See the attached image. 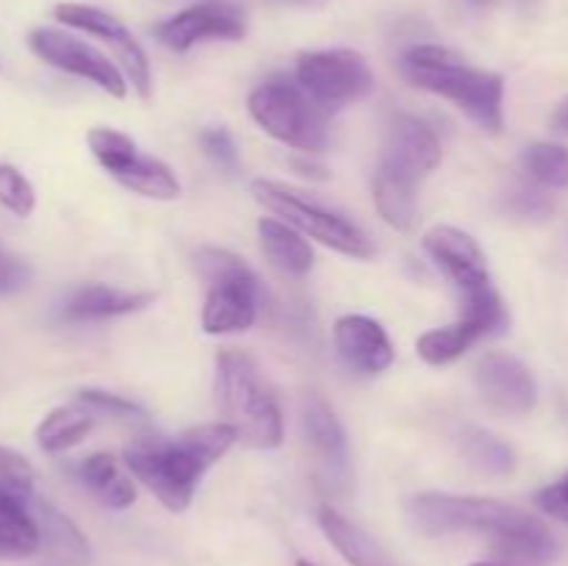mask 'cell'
Segmentation results:
<instances>
[{
	"instance_id": "obj_1",
	"label": "cell",
	"mask_w": 568,
	"mask_h": 566,
	"mask_svg": "<svg viewBox=\"0 0 568 566\" xmlns=\"http://www.w3.org/2000/svg\"><path fill=\"white\" fill-rule=\"evenodd\" d=\"M410 522L425 536L477 533L488 538L494 558L547 566L558 555L552 530L530 511L491 497H460L447 492L416 494L408 505Z\"/></svg>"
},
{
	"instance_id": "obj_2",
	"label": "cell",
	"mask_w": 568,
	"mask_h": 566,
	"mask_svg": "<svg viewBox=\"0 0 568 566\" xmlns=\"http://www.w3.org/2000/svg\"><path fill=\"white\" fill-rule=\"evenodd\" d=\"M236 442V431L227 422L189 427L178 438L139 436L125 447V466L164 508L186 511L205 469H211Z\"/></svg>"
},
{
	"instance_id": "obj_3",
	"label": "cell",
	"mask_w": 568,
	"mask_h": 566,
	"mask_svg": "<svg viewBox=\"0 0 568 566\" xmlns=\"http://www.w3.org/2000/svg\"><path fill=\"white\" fill-rule=\"evenodd\" d=\"M403 72L414 87L427 89L466 111L483 131H503L505 81L497 72L477 70L442 44H416L405 50Z\"/></svg>"
},
{
	"instance_id": "obj_4",
	"label": "cell",
	"mask_w": 568,
	"mask_h": 566,
	"mask_svg": "<svg viewBox=\"0 0 568 566\" xmlns=\"http://www.w3.org/2000/svg\"><path fill=\"white\" fill-rule=\"evenodd\" d=\"M216 394L239 442L253 449H275L283 442V416L275 392L258 364L242 350L216 355Z\"/></svg>"
},
{
	"instance_id": "obj_5",
	"label": "cell",
	"mask_w": 568,
	"mask_h": 566,
	"mask_svg": "<svg viewBox=\"0 0 568 566\" xmlns=\"http://www.w3.org/2000/svg\"><path fill=\"white\" fill-rule=\"evenodd\" d=\"M197 272L209 281L203 305V331L211 336L250 331L258 320L261 289L258 275L239 255L220 247H203L194 255Z\"/></svg>"
},
{
	"instance_id": "obj_6",
	"label": "cell",
	"mask_w": 568,
	"mask_h": 566,
	"mask_svg": "<svg viewBox=\"0 0 568 566\" xmlns=\"http://www.w3.org/2000/svg\"><path fill=\"white\" fill-rule=\"evenodd\" d=\"M247 109L253 120L277 142L303 153H322L327 148L325 109L292 78H266L250 92Z\"/></svg>"
},
{
	"instance_id": "obj_7",
	"label": "cell",
	"mask_w": 568,
	"mask_h": 566,
	"mask_svg": "<svg viewBox=\"0 0 568 566\" xmlns=\"http://www.w3.org/2000/svg\"><path fill=\"white\" fill-rule=\"evenodd\" d=\"M253 194L272 214L283 216V222L297 228L300 233H308L311 239H316L325 247L336 250V253L349 255V259H369L375 253L369 236L353 220H347L338 211L325 209L316 200L305 198L297 189H288L283 183L258 178V181H253Z\"/></svg>"
},
{
	"instance_id": "obj_8",
	"label": "cell",
	"mask_w": 568,
	"mask_h": 566,
	"mask_svg": "<svg viewBox=\"0 0 568 566\" xmlns=\"http://www.w3.org/2000/svg\"><path fill=\"white\" fill-rule=\"evenodd\" d=\"M297 83L322 109H344L375 92V75L366 59L347 48L300 53Z\"/></svg>"
},
{
	"instance_id": "obj_9",
	"label": "cell",
	"mask_w": 568,
	"mask_h": 566,
	"mask_svg": "<svg viewBox=\"0 0 568 566\" xmlns=\"http://www.w3.org/2000/svg\"><path fill=\"white\" fill-rule=\"evenodd\" d=\"M28 44L44 64L70 72V75L87 78L89 83L103 89L111 98H125L128 94V81L120 67L109 55L100 53L98 48L81 42L72 33L59 31V28H33L28 33Z\"/></svg>"
},
{
	"instance_id": "obj_10",
	"label": "cell",
	"mask_w": 568,
	"mask_h": 566,
	"mask_svg": "<svg viewBox=\"0 0 568 566\" xmlns=\"http://www.w3.org/2000/svg\"><path fill=\"white\" fill-rule=\"evenodd\" d=\"M155 39L175 53H186L205 39H227L239 42L247 33L244 11L231 0H200L178 14L166 17L153 28Z\"/></svg>"
},
{
	"instance_id": "obj_11",
	"label": "cell",
	"mask_w": 568,
	"mask_h": 566,
	"mask_svg": "<svg viewBox=\"0 0 568 566\" xmlns=\"http://www.w3.org/2000/svg\"><path fill=\"white\" fill-rule=\"evenodd\" d=\"M53 17L59 22H64V26L92 33V37L103 39L105 44H111L116 59H120L122 67H125L131 87L136 89L142 98H150V89H153V72H150L148 53H144L139 39L131 33V28L122 26L114 14H109V11L98 9V6H87V3H59L53 9Z\"/></svg>"
},
{
	"instance_id": "obj_12",
	"label": "cell",
	"mask_w": 568,
	"mask_h": 566,
	"mask_svg": "<svg viewBox=\"0 0 568 566\" xmlns=\"http://www.w3.org/2000/svg\"><path fill=\"white\" fill-rule=\"evenodd\" d=\"M475 386L483 403L505 416H525L536 408L538 386L516 355L488 350L475 364Z\"/></svg>"
},
{
	"instance_id": "obj_13",
	"label": "cell",
	"mask_w": 568,
	"mask_h": 566,
	"mask_svg": "<svg viewBox=\"0 0 568 566\" xmlns=\"http://www.w3.org/2000/svg\"><path fill=\"white\" fill-rule=\"evenodd\" d=\"M422 244H425L433 264L458 289L460 297H471V294L494 289L486 255H483L480 244L466 231L453 225H436L425 233Z\"/></svg>"
},
{
	"instance_id": "obj_14",
	"label": "cell",
	"mask_w": 568,
	"mask_h": 566,
	"mask_svg": "<svg viewBox=\"0 0 568 566\" xmlns=\"http://www.w3.org/2000/svg\"><path fill=\"white\" fill-rule=\"evenodd\" d=\"M381 164L392 166V170L403 172L419 183V178H425L427 172L442 164V142H438L436 131L419 117L399 114L388 125Z\"/></svg>"
},
{
	"instance_id": "obj_15",
	"label": "cell",
	"mask_w": 568,
	"mask_h": 566,
	"mask_svg": "<svg viewBox=\"0 0 568 566\" xmlns=\"http://www.w3.org/2000/svg\"><path fill=\"white\" fill-rule=\"evenodd\" d=\"M336 350L349 370L361 375H381L394 364V344L383 325L372 316L347 314L333 327Z\"/></svg>"
},
{
	"instance_id": "obj_16",
	"label": "cell",
	"mask_w": 568,
	"mask_h": 566,
	"mask_svg": "<svg viewBox=\"0 0 568 566\" xmlns=\"http://www.w3.org/2000/svg\"><path fill=\"white\" fill-rule=\"evenodd\" d=\"M303 427L311 447H314L316 458H320V464L327 469V475L344 481L349 469L347 433H344L342 422L333 414L331 405L322 397H316V394H311V397L305 400Z\"/></svg>"
},
{
	"instance_id": "obj_17",
	"label": "cell",
	"mask_w": 568,
	"mask_h": 566,
	"mask_svg": "<svg viewBox=\"0 0 568 566\" xmlns=\"http://www.w3.org/2000/svg\"><path fill=\"white\" fill-rule=\"evenodd\" d=\"M150 303H153L150 292H125V289L103 286V283H89L70 294L61 314L70 322H100L142 311Z\"/></svg>"
},
{
	"instance_id": "obj_18",
	"label": "cell",
	"mask_w": 568,
	"mask_h": 566,
	"mask_svg": "<svg viewBox=\"0 0 568 566\" xmlns=\"http://www.w3.org/2000/svg\"><path fill=\"white\" fill-rule=\"evenodd\" d=\"M320 527L349 566H399V560L377 538L331 505L320 508Z\"/></svg>"
},
{
	"instance_id": "obj_19",
	"label": "cell",
	"mask_w": 568,
	"mask_h": 566,
	"mask_svg": "<svg viewBox=\"0 0 568 566\" xmlns=\"http://www.w3.org/2000/svg\"><path fill=\"white\" fill-rule=\"evenodd\" d=\"M258 239L266 261L286 277H305L314 266V250L288 222L264 216L258 220Z\"/></svg>"
},
{
	"instance_id": "obj_20",
	"label": "cell",
	"mask_w": 568,
	"mask_h": 566,
	"mask_svg": "<svg viewBox=\"0 0 568 566\" xmlns=\"http://www.w3.org/2000/svg\"><path fill=\"white\" fill-rule=\"evenodd\" d=\"M39 549L42 533L31 505L0 492V558H31Z\"/></svg>"
},
{
	"instance_id": "obj_21",
	"label": "cell",
	"mask_w": 568,
	"mask_h": 566,
	"mask_svg": "<svg viewBox=\"0 0 568 566\" xmlns=\"http://www.w3.org/2000/svg\"><path fill=\"white\" fill-rule=\"evenodd\" d=\"M483 336H488V327L483 325L480 320H475V316L460 314L453 325L433 327V331L422 333V336L416 338V353H419V358L425 361V364L444 366L453 364L455 358H460V355Z\"/></svg>"
},
{
	"instance_id": "obj_22",
	"label": "cell",
	"mask_w": 568,
	"mask_h": 566,
	"mask_svg": "<svg viewBox=\"0 0 568 566\" xmlns=\"http://www.w3.org/2000/svg\"><path fill=\"white\" fill-rule=\"evenodd\" d=\"M372 198L383 220L397 231H408L416 216V181L392 170V166L377 164L372 178Z\"/></svg>"
},
{
	"instance_id": "obj_23",
	"label": "cell",
	"mask_w": 568,
	"mask_h": 566,
	"mask_svg": "<svg viewBox=\"0 0 568 566\" xmlns=\"http://www.w3.org/2000/svg\"><path fill=\"white\" fill-rule=\"evenodd\" d=\"M78 477L103 499L109 508L122 511L131 508L136 503V486H133L131 475L120 466V461L109 453H94L81 461L78 466Z\"/></svg>"
},
{
	"instance_id": "obj_24",
	"label": "cell",
	"mask_w": 568,
	"mask_h": 566,
	"mask_svg": "<svg viewBox=\"0 0 568 566\" xmlns=\"http://www.w3.org/2000/svg\"><path fill=\"white\" fill-rule=\"evenodd\" d=\"M33 516L42 533V547L67 566H81L89 558V544L75 522L48 503H33Z\"/></svg>"
},
{
	"instance_id": "obj_25",
	"label": "cell",
	"mask_w": 568,
	"mask_h": 566,
	"mask_svg": "<svg viewBox=\"0 0 568 566\" xmlns=\"http://www.w3.org/2000/svg\"><path fill=\"white\" fill-rule=\"evenodd\" d=\"M94 427V414L83 408L81 403L75 405H59L50 411L42 422L37 425V444L44 453H67L70 447L81 444Z\"/></svg>"
},
{
	"instance_id": "obj_26",
	"label": "cell",
	"mask_w": 568,
	"mask_h": 566,
	"mask_svg": "<svg viewBox=\"0 0 568 566\" xmlns=\"http://www.w3.org/2000/svg\"><path fill=\"white\" fill-rule=\"evenodd\" d=\"M116 183H122L131 192L142 194V198L153 200H175L181 194V181L175 172L164 164V161L153 159V155L139 153L131 164L114 175Z\"/></svg>"
},
{
	"instance_id": "obj_27",
	"label": "cell",
	"mask_w": 568,
	"mask_h": 566,
	"mask_svg": "<svg viewBox=\"0 0 568 566\" xmlns=\"http://www.w3.org/2000/svg\"><path fill=\"white\" fill-rule=\"evenodd\" d=\"M460 453L477 469L494 472V475H505V472L516 466L514 449L503 438L494 436V433L483 431V427H464V433H460Z\"/></svg>"
},
{
	"instance_id": "obj_28",
	"label": "cell",
	"mask_w": 568,
	"mask_h": 566,
	"mask_svg": "<svg viewBox=\"0 0 568 566\" xmlns=\"http://www.w3.org/2000/svg\"><path fill=\"white\" fill-rule=\"evenodd\" d=\"M525 172L547 189H568V148L555 142H536L521 155Z\"/></svg>"
},
{
	"instance_id": "obj_29",
	"label": "cell",
	"mask_w": 568,
	"mask_h": 566,
	"mask_svg": "<svg viewBox=\"0 0 568 566\" xmlns=\"http://www.w3.org/2000/svg\"><path fill=\"white\" fill-rule=\"evenodd\" d=\"M87 144L89 150H92L94 159H98V164L103 166L111 178H114L116 172L125 170V166L139 155L136 142H133L131 137H125V133L114 131V128H92V131L87 133Z\"/></svg>"
},
{
	"instance_id": "obj_30",
	"label": "cell",
	"mask_w": 568,
	"mask_h": 566,
	"mask_svg": "<svg viewBox=\"0 0 568 566\" xmlns=\"http://www.w3.org/2000/svg\"><path fill=\"white\" fill-rule=\"evenodd\" d=\"M0 205L20 220L31 216L37 209L33 183L14 164H6V161H0Z\"/></svg>"
},
{
	"instance_id": "obj_31",
	"label": "cell",
	"mask_w": 568,
	"mask_h": 566,
	"mask_svg": "<svg viewBox=\"0 0 568 566\" xmlns=\"http://www.w3.org/2000/svg\"><path fill=\"white\" fill-rule=\"evenodd\" d=\"M33 483H37V475H33L31 461L17 449L0 444V492L31 503Z\"/></svg>"
},
{
	"instance_id": "obj_32",
	"label": "cell",
	"mask_w": 568,
	"mask_h": 566,
	"mask_svg": "<svg viewBox=\"0 0 568 566\" xmlns=\"http://www.w3.org/2000/svg\"><path fill=\"white\" fill-rule=\"evenodd\" d=\"M78 403L83 408L92 411L94 416H109V420L120 422H144L148 420V411L142 405L131 403L128 397H120V394L103 392V388H81L78 392Z\"/></svg>"
},
{
	"instance_id": "obj_33",
	"label": "cell",
	"mask_w": 568,
	"mask_h": 566,
	"mask_svg": "<svg viewBox=\"0 0 568 566\" xmlns=\"http://www.w3.org/2000/svg\"><path fill=\"white\" fill-rule=\"evenodd\" d=\"M200 144H203L205 155L211 161H216L222 170H236L239 166L236 144H233V137L225 128H209V131H203L200 133Z\"/></svg>"
},
{
	"instance_id": "obj_34",
	"label": "cell",
	"mask_w": 568,
	"mask_h": 566,
	"mask_svg": "<svg viewBox=\"0 0 568 566\" xmlns=\"http://www.w3.org/2000/svg\"><path fill=\"white\" fill-rule=\"evenodd\" d=\"M536 505L547 516H552V519L558 522H566L568 525V472L536 494Z\"/></svg>"
},
{
	"instance_id": "obj_35",
	"label": "cell",
	"mask_w": 568,
	"mask_h": 566,
	"mask_svg": "<svg viewBox=\"0 0 568 566\" xmlns=\"http://www.w3.org/2000/svg\"><path fill=\"white\" fill-rule=\"evenodd\" d=\"M508 209H514L521 216H541L549 214L552 203L547 200V194L536 192V189H516L508 194Z\"/></svg>"
},
{
	"instance_id": "obj_36",
	"label": "cell",
	"mask_w": 568,
	"mask_h": 566,
	"mask_svg": "<svg viewBox=\"0 0 568 566\" xmlns=\"http://www.w3.org/2000/svg\"><path fill=\"white\" fill-rule=\"evenodd\" d=\"M28 277H31V270L20 259L0 250V294L20 292L28 283Z\"/></svg>"
},
{
	"instance_id": "obj_37",
	"label": "cell",
	"mask_w": 568,
	"mask_h": 566,
	"mask_svg": "<svg viewBox=\"0 0 568 566\" xmlns=\"http://www.w3.org/2000/svg\"><path fill=\"white\" fill-rule=\"evenodd\" d=\"M281 6H294V9H325L331 0H275Z\"/></svg>"
},
{
	"instance_id": "obj_38",
	"label": "cell",
	"mask_w": 568,
	"mask_h": 566,
	"mask_svg": "<svg viewBox=\"0 0 568 566\" xmlns=\"http://www.w3.org/2000/svg\"><path fill=\"white\" fill-rule=\"evenodd\" d=\"M555 128L568 137V98L558 105V111H555Z\"/></svg>"
},
{
	"instance_id": "obj_39",
	"label": "cell",
	"mask_w": 568,
	"mask_h": 566,
	"mask_svg": "<svg viewBox=\"0 0 568 566\" xmlns=\"http://www.w3.org/2000/svg\"><path fill=\"white\" fill-rule=\"evenodd\" d=\"M471 566H532V564H521V560H508V558H488V560H475Z\"/></svg>"
},
{
	"instance_id": "obj_40",
	"label": "cell",
	"mask_w": 568,
	"mask_h": 566,
	"mask_svg": "<svg viewBox=\"0 0 568 566\" xmlns=\"http://www.w3.org/2000/svg\"><path fill=\"white\" fill-rule=\"evenodd\" d=\"M460 3L469 6V9H475V11H483V9H488V6H491L494 0H460Z\"/></svg>"
},
{
	"instance_id": "obj_41",
	"label": "cell",
	"mask_w": 568,
	"mask_h": 566,
	"mask_svg": "<svg viewBox=\"0 0 568 566\" xmlns=\"http://www.w3.org/2000/svg\"><path fill=\"white\" fill-rule=\"evenodd\" d=\"M297 566H314V564H308V560H297Z\"/></svg>"
},
{
	"instance_id": "obj_42",
	"label": "cell",
	"mask_w": 568,
	"mask_h": 566,
	"mask_svg": "<svg viewBox=\"0 0 568 566\" xmlns=\"http://www.w3.org/2000/svg\"><path fill=\"white\" fill-rule=\"evenodd\" d=\"M516 3H532V0H516Z\"/></svg>"
}]
</instances>
